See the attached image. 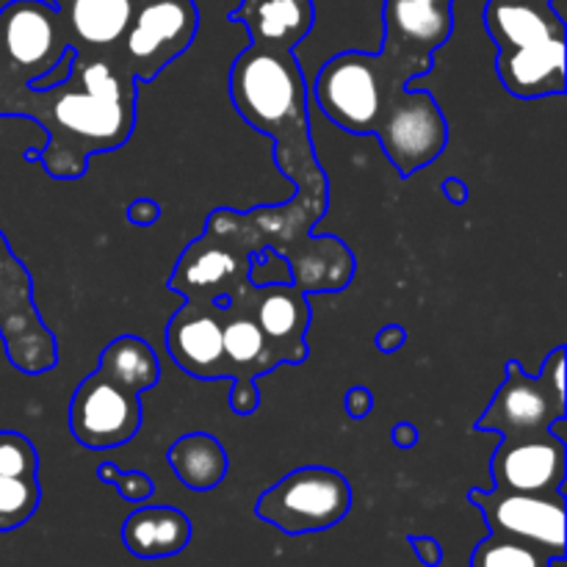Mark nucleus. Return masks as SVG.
<instances>
[{"mask_svg":"<svg viewBox=\"0 0 567 567\" xmlns=\"http://www.w3.org/2000/svg\"><path fill=\"white\" fill-rule=\"evenodd\" d=\"M230 100L238 114L275 138V161L293 181L299 197L288 208H264L269 225L297 227L310 236L327 208V181L313 155L308 127V83L293 50H271L249 44L230 70Z\"/></svg>","mask_w":567,"mask_h":567,"instance_id":"nucleus-1","label":"nucleus"},{"mask_svg":"<svg viewBox=\"0 0 567 567\" xmlns=\"http://www.w3.org/2000/svg\"><path fill=\"white\" fill-rule=\"evenodd\" d=\"M11 116H31L48 131L39 153L50 177L72 181L86 172L92 155L111 153L136 125V78L105 55L72 59L70 78L44 92L20 86Z\"/></svg>","mask_w":567,"mask_h":567,"instance_id":"nucleus-2","label":"nucleus"},{"mask_svg":"<svg viewBox=\"0 0 567 567\" xmlns=\"http://www.w3.org/2000/svg\"><path fill=\"white\" fill-rule=\"evenodd\" d=\"M374 59L382 81V114L374 133L380 136L382 150L393 161L399 175L410 177L446 150V120L430 92L410 86L419 72L388 59L380 50Z\"/></svg>","mask_w":567,"mask_h":567,"instance_id":"nucleus-3","label":"nucleus"},{"mask_svg":"<svg viewBox=\"0 0 567 567\" xmlns=\"http://www.w3.org/2000/svg\"><path fill=\"white\" fill-rule=\"evenodd\" d=\"M567 415L565 347H557L537 377L520 369L518 360L507 363V380L474 424L476 432H493L504 441L546 435L548 426Z\"/></svg>","mask_w":567,"mask_h":567,"instance_id":"nucleus-4","label":"nucleus"},{"mask_svg":"<svg viewBox=\"0 0 567 567\" xmlns=\"http://www.w3.org/2000/svg\"><path fill=\"white\" fill-rule=\"evenodd\" d=\"M352 509L347 476L324 465H308L282 476L255 504V515L286 535H310L341 524Z\"/></svg>","mask_w":567,"mask_h":567,"instance_id":"nucleus-5","label":"nucleus"},{"mask_svg":"<svg viewBox=\"0 0 567 567\" xmlns=\"http://www.w3.org/2000/svg\"><path fill=\"white\" fill-rule=\"evenodd\" d=\"M199 14L194 0H136L120 42V66L136 81H153L192 48Z\"/></svg>","mask_w":567,"mask_h":567,"instance_id":"nucleus-6","label":"nucleus"},{"mask_svg":"<svg viewBox=\"0 0 567 567\" xmlns=\"http://www.w3.org/2000/svg\"><path fill=\"white\" fill-rule=\"evenodd\" d=\"M70 48L64 17L50 0H11L0 9V61L22 86L31 89Z\"/></svg>","mask_w":567,"mask_h":567,"instance_id":"nucleus-7","label":"nucleus"},{"mask_svg":"<svg viewBox=\"0 0 567 567\" xmlns=\"http://www.w3.org/2000/svg\"><path fill=\"white\" fill-rule=\"evenodd\" d=\"M316 105L349 133H374L382 114V81L374 53L347 50L316 72Z\"/></svg>","mask_w":567,"mask_h":567,"instance_id":"nucleus-8","label":"nucleus"},{"mask_svg":"<svg viewBox=\"0 0 567 567\" xmlns=\"http://www.w3.org/2000/svg\"><path fill=\"white\" fill-rule=\"evenodd\" d=\"M468 502L482 509L493 535H507L546 551L554 563L565 559L563 493L471 491Z\"/></svg>","mask_w":567,"mask_h":567,"instance_id":"nucleus-9","label":"nucleus"},{"mask_svg":"<svg viewBox=\"0 0 567 567\" xmlns=\"http://www.w3.org/2000/svg\"><path fill=\"white\" fill-rule=\"evenodd\" d=\"M142 426V396L120 382L94 371L78 385L70 402V432L81 446L103 449L125 446Z\"/></svg>","mask_w":567,"mask_h":567,"instance_id":"nucleus-10","label":"nucleus"},{"mask_svg":"<svg viewBox=\"0 0 567 567\" xmlns=\"http://www.w3.org/2000/svg\"><path fill=\"white\" fill-rule=\"evenodd\" d=\"M0 336L22 374L37 377L55 365V341L33 305L31 275L17 258L0 266Z\"/></svg>","mask_w":567,"mask_h":567,"instance_id":"nucleus-11","label":"nucleus"},{"mask_svg":"<svg viewBox=\"0 0 567 567\" xmlns=\"http://www.w3.org/2000/svg\"><path fill=\"white\" fill-rule=\"evenodd\" d=\"M565 468L567 446L551 432L515 441L502 437L491 460L496 491L509 493H563Z\"/></svg>","mask_w":567,"mask_h":567,"instance_id":"nucleus-12","label":"nucleus"},{"mask_svg":"<svg viewBox=\"0 0 567 567\" xmlns=\"http://www.w3.org/2000/svg\"><path fill=\"white\" fill-rule=\"evenodd\" d=\"M244 258H247V252L238 255L230 238L208 230L183 252L169 286L181 291L188 305L208 308L210 302L230 299L236 293L238 275L249 264Z\"/></svg>","mask_w":567,"mask_h":567,"instance_id":"nucleus-13","label":"nucleus"},{"mask_svg":"<svg viewBox=\"0 0 567 567\" xmlns=\"http://www.w3.org/2000/svg\"><path fill=\"white\" fill-rule=\"evenodd\" d=\"M244 293L249 297L247 305H238L233 313H247L260 327L271 343L286 349L291 363H302L308 358L305 332L310 324L308 297L299 286H252L244 282Z\"/></svg>","mask_w":567,"mask_h":567,"instance_id":"nucleus-14","label":"nucleus"},{"mask_svg":"<svg viewBox=\"0 0 567 567\" xmlns=\"http://www.w3.org/2000/svg\"><path fill=\"white\" fill-rule=\"evenodd\" d=\"M166 347L175 363L197 380H230L221 324L208 308L183 305L166 327Z\"/></svg>","mask_w":567,"mask_h":567,"instance_id":"nucleus-15","label":"nucleus"},{"mask_svg":"<svg viewBox=\"0 0 567 567\" xmlns=\"http://www.w3.org/2000/svg\"><path fill=\"white\" fill-rule=\"evenodd\" d=\"M496 72L504 89L520 100L551 97L565 92V37L526 48L502 50L496 59Z\"/></svg>","mask_w":567,"mask_h":567,"instance_id":"nucleus-16","label":"nucleus"},{"mask_svg":"<svg viewBox=\"0 0 567 567\" xmlns=\"http://www.w3.org/2000/svg\"><path fill=\"white\" fill-rule=\"evenodd\" d=\"M233 20L247 25L252 44L297 53L313 31L316 9L313 0H241Z\"/></svg>","mask_w":567,"mask_h":567,"instance_id":"nucleus-17","label":"nucleus"},{"mask_svg":"<svg viewBox=\"0 0 567 567\" xmlns=\"http://www.w3.org/2000/svg\"><path fill=\"white\" fill-rule=\"evenodd\" d=\"M136 0H70L61 11L78 55H105L120 48Z\"/></svg>","mask_w":567,"mask_h":567,"instance_id":"nucleus-18","label":"nucleus"},{"mask_svg":"<svg viewBox=\"0 0 567 567\" xmlns=\"http://www.w3.org/2000/svg\"><path fill=\"white\" fill-rule=\"evenodd\" d=\"M485 28L498 53L565 37V20L554 3L535 0H491L485 9Z\"/></svg>","mask_w":567,"mask_h":567,"instance_id":"nucleus-19","label":"nucleus"},{"mask_svg":"<svg viewBox=\"0 0 567 567\" xmlns=\"http://www.w3.org/2000/svg\"><path fill=\"white\" fill-rule=\"evenodd\" d=\"M192 535V520L175 507H138L122 524V543L136 559L175 557Z\"/></svg>","mask_w":567,"mask_h":567,"instance_id":"nucleus-20","label":"nucleus"},{"mask_svg":"<svg viewBox=\"0 0 567 567\" xmlns=\"http://www.w3.org/2000/svg\"><path fill=\"white\" fill-rule=\"evenodd\" d=\"M208 310L221 324V343H225L230 380H236V377H252L255 380L260 374H269L277 363H291L286 349L271 343L247 313H233L227 308Z\"/></svg>","mask_w":567,"mask_h":567,"instance_id":"nucleus-21","label":"nucleus"},{"mask_svg":"<svg viewBox=\"0 0 567 567\" xmlns=\"http://www.w3.org/2000/svg\"><path fill=\"white\" fill-rule=\"evenodd\" d=\"M172 471L188 491H214L227 476V452L208 432H192L172 443L166 452Z\"/></svg>","mask_w":567,"mask_h":567,"instance_id":"nucleus-22","label":"nucleus"},{"mask_svg":"<svg viewBox=\"0 0 567 567\" xmlns=\"http://www.w3.org/2000/svg\"><path fill=\"white\" fill-rule=\"evenodd\" d=\"M97 371L109 377V380L142 393L155 388L161 374V363L158 354H155V349L147 341H142L136 336H120L103 349Z\"/></svg>","mask_w":567,"mask_h":567,"instance_id":"nucleus-23","label":"nucleus"},{"mask_svg":"<svg viewBox=\"0 0 567 567\" xmlns=\"http://www.w3.org/2000/svg\"><path fill=\"white\" fill-rule=\"evenodd\" d=\"M471 567H554V559L532 543L491 532L471 554Z\"/></svg>","mask_w":567,"mask_h":567,"instance_id":"nucleus-24","label":"nucleus"},{"mask_svg":"<svg viewBox=\"0 0 567 567\" xmlns=\"http://www.w3.org/2000/svg\"><path fill=\"white\" fill-rule=\"evenodd\" d=\"M39 498H42L39 480L0 474V532L20 529L22 524H28L37 513Z\"/></svg>","mask_w":567,"mask_h":567,"instance_id":"nucleus-25","label":"nucleus"},{"mask_svg":"<svg viewBox=\"0 0 567 567\" xmlns=\"http://www.w3.org/2000/svg\"><path fill=\"white\" fill-rule=\"evenodd\" d=\"M0 474L39 480V454L20 432H0Z\"/></svg>","mask_w":567,"mask_h":567,"instance_id":"nucleus-26","label":"nucleus"},{"mask_svg":"<svg viewBox=\"0 0 567 567\" xmlns=\"http://www.w3.org/2000/svg\"><path fill=\"white\" fill-rule=\"evenodd\" d=\"M97 480L105 485H114L125 502H147L155 493V482L142 471H120V465L103 463L97 465Z\"/></svg>","mask_w":567,"mask_h":567,"instance_id":"nucleus-27","label":"nucleus"},{"mask_svg":"<svg viewBox=\"0 0 567 567\" xmlns=\"http://www.w3.org/2000/svg\"><path fill=\"white\" fill-rule=\"evenodd\" d=\"M260 408V393L252 377H236L230 391V410L238 415H252Z\"/></svg>","mask_w":567,"mask_h":567,"instance_id":"nucleus-28","label":"nucleus"},{"mask_svg":"<svg viewBox=\"0 0 567 567\" xmlns=\"http://www.w3.org/2000/svg\"><path fill=\"white\" fill-rule=\"evenodd\" d=\"M72 59H75V50H66L64 55H61V61L59 64L53 66V70L50 72H44L42 78H37V81L31 83V89L33 92H44V89H53V86H59V83H64L66 78H70V70H72Z\"/></svg>","mask_w":567,"mask_h":567,"instance_id":"nucleus-29","label":"nucleus"},{"mask_svg":"<svg viewBox=\"0 0 567 567\" xmlns=\"http://www.w3.org/2000/svg\"><path fill=\"white\" fill-rule=\"evenodd\" d=\"M161 216V208L155 199H147V197H138L133 199L131 205H127V221L136 227H150L155 225Z\"/></svg>","mask_w":567,"mask_h":567,"instance_id":"nucleus-30","label":"nucleus"},{"mask_svg":"<svg viewBox=\"0 0 567 567\" xmlns=\"http://www.w3.org/2000/svg\"><path fill=\"white\" fill-rule=\"evenodd\" d=\"M408 543L413 546L415 557L421 559V565L426 567L443 565V546L435 540V537H408Z\"/></svg>","mask_w":567,"mask_h":567,"instance_id":"nucleus-31","label":"nucleus"},{"mask_svg":"<svg viewBox=\"0 0 567 567\" xmlns=\"http://www.w3.org/2000/svg\"><path fill=\"white\" fill-rule=\"evenodd\" d=\"M343 404H347V410H349V415H352V419H365V415L374 410V396H371L369 388L358 385V388H352V391L347 393Z\"/></svg>","mask_w":567,"mask_h":567,"instance_id":"nucleus-32","label":"nucleus"},{"mask_svg":"<svg viewBox=\"0 0 567 567\" xmlns=\"http://www.w3.org/2000/svg\"><path fill=\"white\" fill-rule=\"evenodd\" d=\"M404 341H408V332L399 324H388L377 332V349H380L382 354L399 352V349L404 347Z\"/></svg>","mask_w":567,"mask_h":567,"instance_id":"nucleus-33","label":"nucleus"},{"mask_svg":"<svg viewBox=\"0 0 567 567\" xmlns=\"http://www.w3.org/2000/svg\"><path fill=\"white\" fill-rule=\"evenodd\" d=\"M20 86L22 83H17L0 61V116H11V103H14V94Z\"/></svg>","mask_w":567,"mask_h":567,"instance_id":"nucleus-34","label":"nucleus"},{"mask_svg":"<svg viewBox=\"0 0 567 567\" xmlns=\"http://www.w3.org/2000/svg\"><path fill=\"white\" fill-rule=\"evenodd\" d=\"M393 443L399 449H413L419 443V430L413 424H408V421H402V424L393 426Z\"/></svg>","mask_w":567,"mask_h":567,"instance_id":"nucleus-35","label":"nucleus"},{"mask_svg":"<svg viewBox=\"0 0 567 567\" xmlns=\"http://www.w3.org/2000/svg\"><path fill=\"white\" fill-rule=\"evenodd\" d=\"M443 192H446L449 199L457 205H463L465 199H468V188H465V183L457 181V177H449V181L443 183Z\"/></svg>","mask_w":567,"mask_h":567,"instance_id":"nucleus-36","label":"nucleus"},{"mask_svg":"<svg viewBox=\"0 0 567 567\" xmlns=\"http://www.w3.org/2000/svg\"><path fill=\"white\" fill-rule=\"evenodd\" d=\"M50 3H53V6H55V9H64V6H66V3H70V0H50Z\"/></svg>","mask_w":567,"mask_h":567,"instance_id":"nucleus-37","label":"nucleus"},{"mask_svg":"<svg viewBox=\"0 0 567 567\" xmlns=\"http://www.w3.org/2000/svg\"><path fill=\"white\" fill-rule=\"evenodd\" d=\"M435 3H446V6H454V0H435Z\"/></svg>","mask_w":567,"mask_h":567,"instance_id":"nucleus-38","label":"nucleus"},{"mask_svg":"<svg viewBox=\"0 0 567 567\" xmlns=\"http://www.w3.org/2000/svg\"><path fill=\"white\" fill-rule=\"evenodd\" d=\"M535 3H554V0H535Z\"/></svg>","mask_w":567,"mask_h":567,"instance_id":"nucleus-39","label":"nucleus"}]
</instances>
